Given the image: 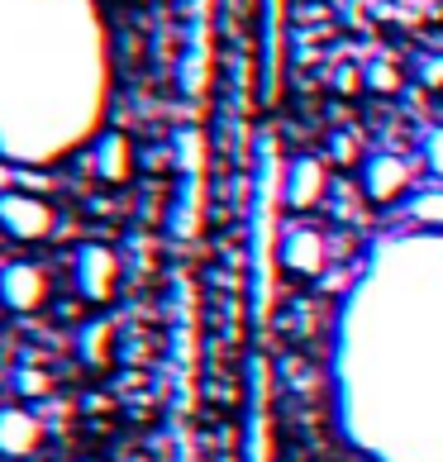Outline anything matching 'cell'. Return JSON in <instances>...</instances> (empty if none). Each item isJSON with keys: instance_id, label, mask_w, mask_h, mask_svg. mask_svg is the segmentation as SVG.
I'll use <instances>...</instances> for the list:
<instances>
[{"instance_id": "1", "label": "cell", "mask_w": 443, "mask_h": 462, "mask_svg": "<svg viewBox=\"0 0 443 462\" xmlns=\"http://www.w3.org/2000/svg\"><path fill=\"white\" fill-rule=\"evenodd\" d=\"M338 430L372 462H443V234H391L338 310Z\"/></svg>"}, {"instance_id": "2", "label": "cell", "mask_w": 443, "mask_h": 462, "mask_svg": "<svg viewBox=\"0 0 443 462\" xmlns=\"http://www.w3.org/2000/svg\"><path fill=\"white\" fill-rule=\"evenodd\" d=\"M106 33L91 0H0V158L53 162L106 115Z\"/></svg>"}, {"instance_id": "3", "label": "cell", "mask_w": 443, "mask_h": 462, "mask_svg": "<svg viewBox=\"0 0 443 462\" xmlns=\"http://www.w3.org/2000/svg\"><path fill=\"white\" fill-rule=\"evenodd\" d=\"M281 205H286V167L277 139H258V181H253V219H248V253H253V324L272 319L277 300V267H281Z\"/></svg>"}, {"instance_id": "4", "label": "cell", "mask_w": 443, "mask_h": 462, "mask_svg": "<svg viewBox=\"0 0 443 462\" xmlns=\"http://www.w3.org/2000/svg\"><path fill=\"white\" fill-rule=\"evenodd\" d=\"M286 10L291 0H258V106L272 110L281 100L286 77Z\"/></svg>"}, {"instance_id": "5", "label": "cell", "mask_w": 443, "mask_h": 462, "mask_svg": "<svg viewBox=\"0 0 443 462\" xmlns=\"http://www.w3.org/2000/svg\"><path fill=\"white\" fill-rule=\"evenodd\" d=\"M272 376H267V357L253 353L248 357V420H244V462H277V439H272Z\"/></svg>"}, {"instance_id": "6", "label": "cell", "mask_w": 443, "mask_h": 462, "mask_svg": "<svg viewBox=\"0 0 443 462\" xmlns=\"http://www.w3.org/2000/svg\"><path fill=\"white\" fill-rule=\"evenodd\" d=\"M191 29H186V58H181V91L200 100L210 91V0H186Z\"/></svg>"}, {"instance_id": "7", "label": "cell", "mask_w": 443, "mask_h": 462, "mask_svg": "<svg viewBox=\"0 0 443 462\" xmlns=\"http://www.w3.org/2000/svg\"><path fill=\"white\" fill-rule=\"evenodd\" d=\"M53 205L29 196V191H0V229L24 238V244H33V238H48L53 234Z\"/></svg>"}, {"instance_id": "8", "label": "cell", "mask_w": 443, "mask_h": 462, "mask_svg": "<svg viewBox=\"0 0 443 462\" xmlns=\"http://www.w3.org/2000/svg\"><path fill=\"white\" fill-rule=\"evenodd\" d=\"M115 282H119V258L106 244H87L77 253V291L87 305H106L115 296Z\"/></svg>"}, {"instance_id": "9", "label": "cell", "mask_w": 443, "mask_h": 462, "mask_svg": "<svg viewBox=\"0 0 443 462\" xmlns=\"http://www.w3.org/2000/svg\"><path fill=\"white\" fill-rule=\"evenodd\" d=\"M0 300L14 315H33L48 300V272L33 263H10L0 267Z\"/></svg>"}, {"instance_id": "10", "label": "cell", "mask_w": 443, "mask_h": 462, "mask_svg": "<svg viewBox=\"0 0 443 462\" xmlns=\"http://www.w3.org/2000/svg\"><path fill=\"white\" fill-rule=\"evenodd\" d=\"M357 181H363V196L372 205H391V200L405 196V186H411V167H405L396 152H372V158H363Z\"/></svg>"}, {"instance_id": "11", "label": "cell", "mask_w": 443, "mask_h": 462, "mask_svg": "<svg viewBox=\"0 0 443 462\" xmlns=\"http://www.w3.org/2000/svg\"><path fill=\"white\" fill-rule=\"evenodd\" d=\"M325 191H329V167L315 152H300V158L286 162V210H315Z\"/></svg>"}, {"instance_id": "12", "label": "cell", "mask_w": 443, "mask_h": 462, "mask_svg": "<svg viewBox=\"0 0 443 462\" xmlns=\"http://www.w3.org/2000/svg\"><path fill=\"white\" fill-rule=\"evenodd\" d=\"M281 267L286 272H296V277H319V272L329 267V238L319 234V229H286L281 238Z\"/></svg>"}, {"instance_id": "13", "label": "cell", "mask_w": 443, "mask_h": 462, "mask_svg": "<svg viewBox=\"0 0 443 462\" xmlns=\"http://www.w3.org/2000/svg\"><path fill=\"white\" fill-rule=\"evenodd\" d=\"M200 225H206V177H181L172 215H167V229H172L181 244H191L200 234Z\"/></svg>"}, {"instance_id": "14", "label": "cell", "mask_w": 443, "mask_h": 462, "mask_svg": "<svg viewBox=\"0 0 443 462\" xmlns=\"http://www.w3.org/2000/svg\"><path fill=\"white\" fill-rule=\"evenodd\" d=\"M43 443V424L20 405L0 410V457H29Z\"/></svg>"}, {"instance_id": "15", "label": "cell", "mask_w": 443, "mask_h": 462, "mask_svg": "<svg viewBox=\"0 0 443 462\" xmlns=\"http://www.w3.org/2000/svg\"><path fill=\"white\" fill-rule=\"evenodd\" d=\"M91 167H96V177L110 181V186L129 181V172H134V148H129L125 134H96V143H91Z\"/></svg>"}, {"instance_id": "16", "label": "cell", "mask_w": 443, "mask_h": 462, "mask_svg": "<svg viewBox=\"0 0 443 462\" xmlns=\"http://www.w3.org/2000/svg\"><path fill=\"white\" fill-rule=\"evenodd\" d=\"M172 158H177V172L181 177H206V158H210L206 129H196V125L177 129L172 134Z\"/></svg>"}, {"instance_id": "17", "label": "cell", "mask_w": 443, "mask_h": 462, "mask_svg": "<svg viewBox=\"0 0 443 462\" xmlns=\"http://www.w3.org/2000/svg\"><path fill=\"white\" fill-rule=\"evenodd\" d=\"M411 219L424 229V234H443V186H429V191H420V196H411Z\"/></svg>"}, {"instance_id": "18", "label": "cell", "mask_w": 443, "mask_h": 462, "mask_svg": "<svg viewBox=\"0 0 443 462\" xmlns=\"http://www.w3.org/2000/svg\"><path fill=\"white\" fill-rule=\"evenodd\" d=\"M77 353L87 357V363L106 367V363H110V324H87V329H81V344H77Z\"/></svg>"}, {"instance_id": "19", "label": "cell", "mask_w": 443, "mask_h": 462, "mask_svg": "<svg viewBox=\"0 0 443 462\" xmlns=\"http://www.w3.org/2000/svg\"><path fill=\"white\" fill-rule=\"evenodd\" d=\"M420 158L434 177H443V125H429L420 134Z\"/></svg>"}, {"instance_id": "20", "label": "cell", "mask_w": 443, "mask_h": 462, "mask_svg": "<svg viewBox=\"0 0 443 462\" xmlns=\"http://www.w3.org/2000/svg\"><path fill=\"white\" fill-rule=\"evenodd\" d=\"M363 77H367V87H372V91H396V87H401V72H396L391 62H372Z\"/></svg>"}, {"instance_id": "21", "label": "cell", "mask_w": 443, "mask_h": 462, "mask_svg": "<svg viewBox=\"0 0 443 462\" xmlns=\"http://www.w3.org/2000/svg\"><path fill=\"white\" fill-rule=\"evenodd\" d=\"M14 391H20V396H43V391H48V376H43L39 367H20V372H14Z\"/></svg>"}, {"instance_id": "22", "label": "cell", "mask_w": 443, "mask_h": 462, "mask_svg": "<svg viewBox=\"0 0 443 462\" xmlns=\"http://www.w3.org/2000/svg\"><path fill=\"white\" fill-rule=\"evenodd\" d=\"M415 72H420V81H424V87H443V53H424L420 62H415Z\"/></svg>"}, {"instance_id": "23", "label": "cell", "mask_w": 443, "mask_h": 462, "mask_svg": "<svg viewBox=\"0 0 443 462\" xmlns=\"http://www.w3.org/2000/svg\"><path fill=\"white\" fill-rule=\"evenodd\" d=\"M334 158H338V162H353V158H357V148H353L348 134H334Z\"/></svg>"}, {"instance_id": "24", "label": "cell", "mask_w": 443, "mask_h": 462, "mask_svg": "<svg viewBox=\"0 0 443 462\" xmlns=\"http://www.w3.org/2000/svg\"><path fill=\"white\" fill-rule=\"evenodd\" d=\"M177 462H191V443H181V453H177Z\"/></svg>"}, {"instance_id": "25", "label": "cell", "mask_w": 443, "mask_h": 462, "mask_svg": "<svg viewBox=\"0 0 443 462\" xmlns=\"http://www.w3.org/2000/svg\"><path fill=\"white\" fill-rule=\"evenodd\" d=\"M81 462H106V457H81Z\"/></svg>"}, {"instance_id": "26", "label": "cell", "mask_w": 443, "mask_h": 462, "mask_svg": "<svg viewBox=\"0 0 443 462\" xmlns=\"http://www.w3.org/2000/svg\"><path fill=\"white\" fill-rule=\"evenodd\" d=\"M134 462H148V457H134Z\"/></svg>"}]
</instances>
